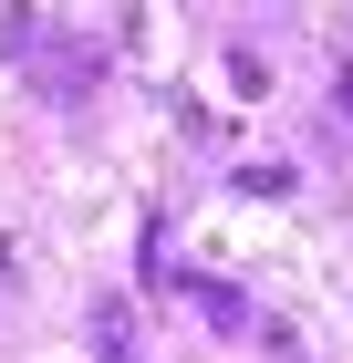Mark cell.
<instances>
[{"instance_id": "obj_3", "label": "cell", "mask_w": 353, "mask_h": 363, "mask_svg": "<svg viewBox=\"0 0 353 363\" xmlns=\"http://www.w3.org/2000/svg\"><path fill=\"white\" fill-rule=\"evenodd\" d=\"M94 363H136V311L125 301H94Z\"/></svg>"}, {"instance_id": "obj_4", "label": "cell", "mask_w": 353, "mask_h": 363, "mask_svg": "<svg viewBox=\"0 0 353 363\" xmlns=\"http://www.w3.org/2000/svg\"><path fill=\"white\" fill-rule=\"evenodd\" d=\"M332 104H343V125H353V62H343V84H332Z\"/></svg>"}, {"instance_id": "obj_2", "label": "cell", "mask_w": 353, "mask_h": 363, "mask_svg": "<svg viewBox=\"0 0 353 363\" xmlns=\"http://www.w3.org/2000/svg\"><path fill=\"white\" fill-rule=\"evenodd\" d=\"M177 301H188L197 322H208V333H229V342H249V333H260V311H249L239 291H229V280H177Z\"/></svg>"}, {"instance_id": "obj_1", "label": "cell", "mask_w": 353, "mask_h": 363, "mask_svg": "<svg viewBox=\"0 0 353 363\" xmlns=\"http://www.w3.org/2000/svg\"><path fill=\"white\" fill-rule=\"evenodd\" d=\"M0 52H11V62H42V94H53V104H83V94L104 84V42H63L53 21H11Z\"/></svg>"}]
</instances>
